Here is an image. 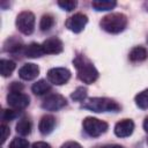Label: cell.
Wrapping results in <instances>:
<instances>
[{"mask_svg":"<svg viewBox=\"0 0 148 148\" xmlns=\"http://www.w3.org/2000/svg\"><path fill=\"white\" fill-rule=\"evenodd\" d=\"M73 64L76 68L77 77L82 82L90 84V83H94L98 79V71L95 68L92 62L88 58H86L84 56L77 54L74 58Z\"/></svg>","mask_w":148,"mask_h":148,"instance_id":"1","label":"cell"},{"mask_svg":"<svg viewBox=\"0 0 148 148\" xmlns=\"http://www.w3.org/2000/svg\"><path fill=\"white\" fill-rule=\"evenodd\" d=\"M81 108L92 112H117L120 110V106L117 102L106 97L88 98L82 103Z\"/></svg>","mask_w":148,"mask_h":148,"instance_id":"2","label":"cell"},{"mask_svg":"<svg viewBox=\"0 0 148 148\" xmlns=\"http://www.w3.org/2000/svg\"><path fill=\"white\" fill-rule=\"evenodd\" d=\"M101 28L110 34H119L127 25V17L121 13H111L102 17L99 22Z\"/></svg>","mask_w":148,"mask_h":148,"instance_id":"3","label":"cell"},{"mask_svg":"<svg viewBox=\"0 0 148 148\" xmlns=\"http://www.w3.org/2000/svg\"><path fill=\"white\" fill-rule=\"evenodd\" d=\"M82 125H83L84 132L89 136H92V138H96V136L102 135L103 133H105L108 131V127H109L105 121L99 120L97 118H92V117L84 118Z\"/></svg>","mask_w":148,"mask_h":148,"instance_id":"4","label":"cell"},{"mask_svg":"<svg viewBox=\"0 0 148 148\" xmlns=\"http://www.w3.org/2000/svg\"><path fill=\"white\" fill-rule=\"evenodd\" d=\"M16 28L24 35H30L35 29V15L31 12H21L16 17Z\"/></svg>","mask_w":148,"mask_h":148,"instance_id":"5","label":"cell"},{"mask_svg":"<svg viewBox=\"0 0 148 148\" xmlns=\"http://www.w3.org/2000/svg\"><path fill=\"white\" fill-rule=\"evenodd\" d=\"M28 95L21 91H10L7 95V103L13 110H23L29 105Z\"/></svg>","mask_w":148,"mask_h":148,"instance_id":"6","label":"cell"},{"mask_svg":"<svg viewBox=\"0 0 148 148\" xmlns=\"http://www.w3.org/2000/svg\"><path fill=\"white\" fill-rule=\"evenodd\" d=\"M71 77V72L67 68L64 67H56L51 68L47 72V79L52 84L56 86H61L65 84Z\"/></svg>","mask_w":148,"mask_h":148,"instance_id":"7","label":"cell"},{"mask_svg":"<svg viewBox=\"0 0 148 148\" xmlns=\"http://www.w3.org/2000/svg\"><path fill=\"white\" fill-rule=\"evenodd\" d=\"M66 104H67V101L64 96L59 94H52L43 101L42 108L47 111H58L64 106H66Z\"/></svg>","mask_w":148,"mask_h":148,"instance_id":"8","label":"cell"},{"mask_svg":"<svg viewBox=\"0 0 148 148\" xmlns=\"http://www.w3.org/2000/svg\"><path fill=\"white\" fill-rule=\"evenodd\" d=\"M87 23H88V17L84 14L77 13V14H74L73 16L68 17L65 24L68 30H71L72 32L79 34L84 29Z\"/></svg>","mask_w":148,"mask_h":148,"instance_id":"9","label":"cell"},{"mask_svg":"<svg viewBox=\"0 0 148 148\" xmlns=\"http://www.w3.org/2000/svg\"><path fill=\"white\" fill-rule=\"evenodd\" d=\"M42 46H43L44 53L46 54H58V53H61L64 50L62 42L57 37H50L45 39Z\"/></svg>","mask_w":148,"mask_h":148,"instance_id":"10","label":"cell"},{"mask_svg":"<svg viewBox=\"0 0 148 148\" xmlns=\"http://www.w3.org/2000/svg\"><path fill=\"white\" fill-rule=\"evenodd\" d=\"M134 131V123L131 119H123L114 126V134L119 138H127Z\"/></svg>","mask_w":148,"mask_h":148,"instance_id":"11","label":"cell"},{"mask_svg":"<svg viewBox=\"0 0 148 148\" xmlns=\"http://www.w3.org/2000/svg\"><path fill=\"white\" fill-rule=\"evenodd\" d=\"M38 74H39V68H38V66L36 64H32V62L24 64L18 71L20 77L23 79V80H27V81L37 77Z\"/></svg>","mask_w":148,"mask_h":148,"instance_id":"12","label":"cell"},{"mask_svg":"<svg viewBox=\"0 0 148 148\" xmlns=\"http://www.w3.org/2000/svg\"><path fill=\"white\" fill-rule=\"evenodd\" d=\"M54 126H56V118L51 114H45L40 118L38 128L43 135H47L53 131Z\"/></svg>","mask_w":148,"mask_h":148,"instance_id":"13","label":"cell"},{"mask_svg":"<svg viewBox=\"0 0 148 148\" xmlns=\"http://www.w3.org/2000/svg\"><path fill=\"white\" fill-rule=\"evenodd\" d=\"M43 54H45L43 46L38 43H31L24 49V56L28 58H39Z\"/></svg>","mask_w":148,"mask_h":148,"instance_id":"14","label":"cell"},{"mask_svg":"<svg viewBox=\"0 0 148 148\" xmlns=\"http://www.w3.org/2000/svg\"><path fill=\"white\" fill-rule=\"evenodd\" d=\"M148 57V52L145 47L142 46H135L131 50L130 54H128V58L131 61L133 62H139V61H143L146 60Z\"/></svg>","mask_w":148,"mask_h":148,"instance_id":"15","label":"cell"},{"mask_svg":"<svg viewBox=\"0 0 148 148\" xmlns=\"http://www.w3.org/2000/svg\"><path fill=\"white\" fill-rule=\"evenodd\" d=\"M91 6L97 12H105V10H111L117 6L116 1H110V0H96L91 2Z\"/></svg>","mask_w":148,"mask_h":148,"instance_id":"16","label":"cell"},{"mask_svg":"<svg viewBox=\"0 0 148 148\" xmlns=\"http://www.w3.org/2000/svg\"><path fill=\"white\" fill-rule=\"evenodd\" d=\"M31 90H32V92H34L35 95L40 96V95H44V94H46L47 91H50V90H51V86H50V83L46 82L45 80H39V81H37L36 83L32 84Z\"/></svg>","mask_w":148,"mask_h":148,"instance_id":"17","label":"cell"},{"mask_svg":"<svg viewBox=\"0 0 148 148\" xmlns=\"http://www.w3.org/2000/svg\"><path fill=\"white\" fill-rule=\"evenodd\" d=\"M16 132L20 135H28L31 132V123L28 118H21L18 120V123L16 124Z\"/></svg>","mask_w":148,"mask_h":148,"instance_id":"18","label":"cell"},{"mask_svg":"<svg viewBox=\"0 0 148 148\" xmlns=\"http://www.w3.org/2000/svg\"><path fill=\"white\" fill-rule=\"evenodd\" d=\"M15 69V62L12 60H7V59H1L0 60V73L3 77L9 76L13 71Z\"/></svg>","mask_w":148,"mask_h":148,"instance_id":"19","label":"cell"},{"mask_svg":"<svg viewBox=\"0 0 148 148\" xmlns=\"http://www.w3.org/2000/svg\"><path fill=\"white\" fill-rule=\"evenodd\" d=\"M135 104L142 110L148 109V89L142 90L135 96Z\"/></svg>","mask_w":148,"mask_h":148,"instance_id":"20","label":"cell"},{"mask_svg":"<svg viewBox=\"0 0 148 148\" xmlns=\"http://www.w3.org/2000/svg\"><path fill=\"white\" fill-rule=\"evenodd\" d=\"M53 24H54V17L50 14H45L40 18L39 28H40L42 31H47L53 27Z\"/></svg>","mask_w":148,"mask_h":148,"instance_id":"21","label":"cell"},{"mask_svg":"<svg viewBox=\"0 0 148 148\" xmlns=\"http://www.w3.org/2000/svg\"><path fill=\"white\" fill-rule=\"evenodd\" d=\"M6 43H8V45L5 44V50H6L7 52L16 53V52H18V51H21V50L23 49V45H22V43H21L20 40H16V39H8Z\"/></svg>","mask_w":148,"mask_h":148,"instance_id":"22","label":"cell"},{"mask_svg":"<svg viewBox=\"0 0 148 148\" xmlns=\"http://www.w3.org/2000/svg\"><path fill=\"white\" fill-rule=\"evenodd\" d=\"M86 97H87V89L84 87H79L76 88L72 95H71V98L75 102H84L86 101Z\"/></svg>","mask_w":148,"mask_h":148,"instance_id":"23","label":"cell"},{"mask_svg":"<svg viewBox=\"0 0 148 148\" xmlns=\"http://www.w3.org/2000/svg\"><path fill=\"white\" fill-rule=\"evenodd\" d=\"M29 142L23 138H14L9 143V148H28Z\"/></svg>","mask_w":148,"mask_h":148,"instance_id":"24","label":"cell"},{"mask_svg":"<svg viewBox=\"0 0 148 148\" xmlns=\"http://www.w3.org/2000/svg\"><path fill=\"white\" fill-rule=\"evenodd\" d=\"M77 2L76 1H73V0H65V1H58V6L64 9V10H67V12H71L73 10L75 7H76Z\"/></svg>","mask_w":148,"mask_h":148,"instance_id":"25","label":"cell"},{"mask_svg":"<svg viewBox=\"0 0 148 148\" xmlns=\"http://www.w3.org/2000/svg\"><path fill=\"white\" fill-rule=\"evenodd\" d=\"M15 111L14 110H2V113H1V119L2 121H10L15 118Z\"/></svg>","mask_w":148,"mask_h":148,"instance_id":"26","label":"cell"},{"mask_svg":"<svg viewBox=\"0 0 148 148\" xmlns=\"http://www.w3.org/2000/svg\"><path fill=\"white\" fill-rule=\"evenodd\" d=\"M0 128H1V142L3 143L6 141V139H7V136L9 135V127L5 123H2Z\"/></svg>","mask_w":148,"mask_h":148,"instance_id":"27","label":"cell"},{"mask_svg":"<svg viewBox=\"0 0 148 148\" xmlns=\"http://www.w3.org/2000/svg\"><path fill=\"white\" fill-rule=\"evenodd\" d=\"M60 148H82L80 143L75 142V141H68V142H65Z\"/></svg>","mask_w":148,"mask_h":148,"instance_id":"28","label":"cell"},{"mask_svg":"<svg viewBox=\"0 0 148 148\" xmlns=\"http://www.w3.org/2000/svg\"><path fill=\"white\" fill-rule=\"evenodd\" d=\"M32 148H51V146L46 142H43V141H38V142H35L32 145Z\"/></svg>","mask_w":148,"mask_h":148,"instance_id":"29","label":"cell"},{"mask_svg":"<svg viewBox=\"0 0 148 148\" xmlns=\"http://www.w3.org/2000/svg\"><path fill=\"white\" fill-rule=\"evenodd\" d=\"M23 89V86L18 82H13V84L10 86V91H21Z\"/></svg>","mask_w":148,"mask_h":148,"instance_id":"30","label":"cell"},{"mask_svg":"<svg viewBox=\"0 0 148 148\" xmlns=\"http://www.w3.org/2000/svg\"><path fill=\"white\" fill-rule=\"evenodd\" d=\"M143 130L148 133V117H146L143 120Z\"/></svg>","mask_w":148,"mask_h":148,"instance_id":"31","label":"cell"},{"mask_svg":"<svg viewBox=\"0 0 148 148\" xmlns=\"http://www.w3.org/2000/svg\"><path fill=\"white\" fill-rule=\"evenodd\" d=\"M109 148H123L121 146H119V145H113V146H110Z\"/></svg>","mask_w":148,"mask_h":148,"instance_id":"32","label":"cell"},{"mask_svg":"<svg viewBox=\"0 0 148 148\" xmlns=\"http://www.w3.org/2000/svg\"><path fill=\"white\" fill-rule=\"evenodd\" d=\"M147 143H148V140H147Z\"/></svg>","mask_w":148,"mask_h":148,"instance_id":"33","label":"cell"}]
</instances>
